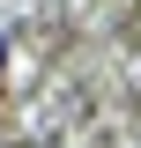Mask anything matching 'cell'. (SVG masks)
<instances>
[{
    "label": "cell",
    "mask_w": 141,
    "mask_h": 148,
    "mask_svg": "<svg viewBox=\"0 0 141 148\" xmlns=\"http://www.w3.org/2000/svg\"><path fill=\"white\" fill-rule=\"evenodd\" d=\"M0 67H8V37H0Z\"/></svg>",
    "instance_id": "cell-1"
}]
</instances>
